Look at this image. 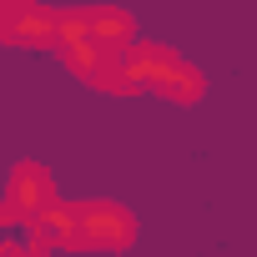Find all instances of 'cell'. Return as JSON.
I'll list each match as a JSON object with an SVG mask.
<instances>
[{
  "label": "cell",
  "instance_id": "cell-1",
  "mask_svg": "<svg viewBox=\"0 0 257 257\" xmlns=\"http://www.w3.org/2000/svg\"><path fill=\"white\" fill-rule=\"evenodd\" d=\"M121 66H126V86H147V91L172 96V101H197L202 96V76L162 46H126Z\"/></svg>",
  "mask_w": 257,
  "mask_h": 257
},
{
  "label": "cell",
  "instance_id": "cell-2",
  "mask_svg": "<svg viewBox=\"0 0 257 257\" xmlns=\"http://www.w3.org/2000/svg\"><path fill=\"white\" fill-rule=\"evenodd\" d=\"M76 232L86 247H126L132 242V217L121 207H76Z\"/></svg>",
  "mask_w": 257,
  "mask_h": 257
},
{
  "label": "cell",
  "instance_id": "cell-3",
  "mask_svg": "<svg viewBox=\"0 0 257 257\" xmlns=\"http://www.w3.org/2000/svg\"><path fill=\"white\" fill-rule=\"evenodd\" d=\"M56 31H61V16L46 6H31V0H16V11L6 21V41H21V46H51Z\"/></svg>",
  "mask_w": 257,
  "mask_h": 257
},
{
  "label": "cell",
  "instance_id": "cell-4",
  "mask_svg": "<svg viewBox=\"0 0 257 257\" xmlns=\"http://www.w3.org/2000/svg\"><path fill=\"white\" fill-rule=\"evenodd\" d=\"M51 207V177L41 172V167H21L16 177H11V197H6V212L11 217H41Z\"/></svg>",
  "mask_w": 257,
  "mask_h": 257
},
{
  "label": "cell",
  "instance_id": "cell-5",
  "mask_svg": "<svg viewBox=\"0 0 257 257\" xmlns=\"http://www.w3.org/2000/svg\"><path fill=\"white\" fill-rule=\"evenodd\" d=\"M86 26H91V36L106 51H126L132 46V16L126 11H86Z\"/></svg>",
  "mask_w": 257,
  "mask_h": 257
}]
</instances>
